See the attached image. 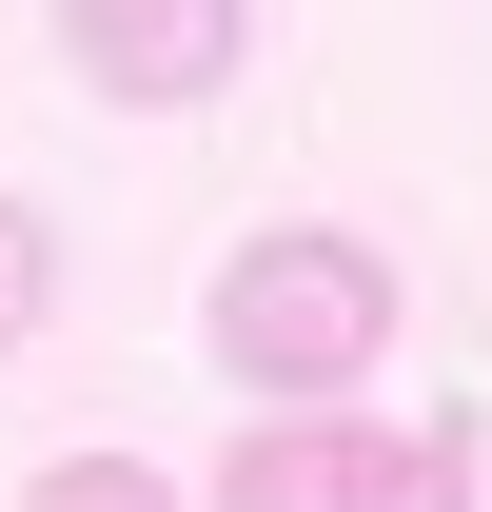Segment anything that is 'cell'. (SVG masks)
<instances>
[{
	"label": "cell",
	"mask_w": 492,
	"mask_h": 512,
	"mask_svg": "<svg viewBox=\"0 0 492 512\" xmlns=\"http://www.w3.org/2000/svg\"><path fill=\"white\" fill-rule=\"evenodd\" d=\"M374 335H394V276H374V237H237L217 256V375L256 394V414H335V394L374 375Z\"/></svg>",
	"instance_id": "cell-1"
},
{
	"label": "cell",
	"mask_w": 492,
	"mask_h": 512,
	"mask_svg": "<svg viewBox=\"0 0 492 512\" xmlns=\"http://www.w3.org/2000/svg\"><path fill=\"white\" fill-rule=\"evenodd\" d=\"M60 60L99 99H138V119H178V99H217L256 60V0H60Z\"/></svg>",
	"instance_id": "cell-2"
},
{
	"label": "cell",
	"mask_w": 492,
	"mask_h": 512,
	"mask_svg": "<svg viewBox=\"0 0 492 512\" xmlns=\"http://www.w3.org/2000/svg\"><path fill=\"white\" fill-rule=\"evenodd\" d=\"M355 414H256L237 453H217V512H355Z\"/></svg>",
	"instance_id": "cell-3"
},
{
	"label": "cell",
	"mask_w": 492,
	"mask_h": 512,
	"mask_svg": "<svg viewBox=\"0 0 492 512\" xmlns=\"http://www.w3.org/2000/svg\"><path fill=\"white\" fill-rule=\"evenodd\" d=\"M355 512H473V434H374L355 453Z\"/></svg>",
	"instance_id": "cell-4"
},
{
	"label": "cell",
	"mask_w": 492,
	"mask_h": 512,
	"mask_svg": "<svg viewBox=\"0 0 492 512\" xmlns=\"http://www.w3.org/2000/svg\"><path fill=\"white\" fill-rule=\"evenodd\" d=\"M20 512H178V493H158L138 453H40V473H20Z\"/></svg>",
	"instance_id": "cell-5"
},
{
	"label": "cell",
	"mask_w": 492,
	"mask_h": 512,
	"mask_svg": "<svg viewBox=\"0 0 492 512\" xmlns=\"http://www.w3.org/2000/svg\"><path fill=\"white\" fill-rule=\"evenodd\" d=\"M40 296H60V237H40V197H0V355L40 335Z\"/></svg>",
	"instance_id": "cell-6"
}]
</instances>
